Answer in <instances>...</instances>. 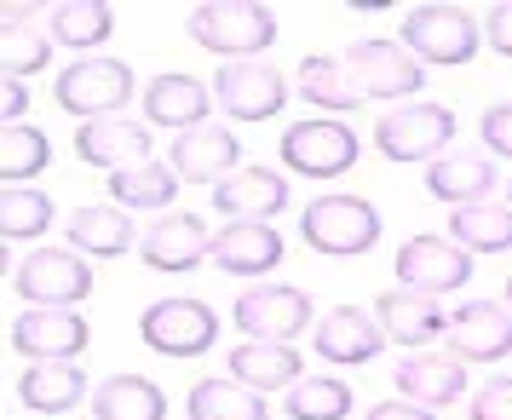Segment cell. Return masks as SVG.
Returning <instances> with one entry per match:
<instances>
[{
	"label": "cell",
	"mask_w": 512,
	"mask_h": 420,
	"mask_svg": "<svg viewBox=\"0 0 512 420\" xmlns=\"http://www.w3.org/2000/svg\"><path fill=\"white\" fill-rule=\"evenodd\" d=\"M185 29L196 47L219 52L231 64H242V58H254V52H265L277 41V18L265 6H254V0H208V6H196L185 18Z\"/></svg>",
	"instance_id": "obj_1"
},
{
	"label": "cell",
	"mask_w": 512,
	"mask_h": 420,
	"mask_svg": "<svg viewBox=\"0 0 512 420\" xmlns=\"http://www.w3.org/2000/svg\"><path fill=\"white\" fill-rule=\"evenodd\" d=\"M478 41H484V29L461 6H415L403 18V52L420 64H466Z\"/></svg>",
	"instance_id": "obj_2"
},
{
	"label": "cell",
	"mask_w": 512,
	"mask_h": 420,
	"mask_svg": "<svg viewBox=\"0 0 512 420\" xmlns=\"http://www.w3.org/2000/svg\"><path fill=\"white\" fill-rule=\"evenodd\" d=\"M300 231L317 254H369L380 242V213L363 196H317L305 208Z\"/></svg>",
	"instance_id": "obj_3"
},
{
	"label": "cell",
	"mask_w": 512,
	"mask_h": 420,
	"mask_svg": "<svg viewBox=\"0 0 512 420\" xmlns=\"http://www.w3.org/2000/svg\"><path fill=\"white\" fill-rule=\"evenodd\" d=\"M455 139V116L443 110V104H403L392 116L374 127V144H380V156H392V162H438L443 150Z\"/></svg>",
	"instance_id": "obj_4"
},
{
	"label": "cell",
	"mask_w": 512,
	"mask_h": 420,
	"mask_svg": "<svg viewBox=\"0 0 512 420\" xmlns=\"http://www.w3.org/2000/svg\"><path fill=\"white\" fill-rule=\"evenodd\" d=\"M52 93H58V104L75 110V116L104 121L133 98V70L116 64V58H81V64H70V70L52 81Z\"/></svg>",
	"instance_id": "obj_5"
},
{
	"label": "cell",
	"mask_w": 512,
	"mask_h": 420,
	"mask_svg": "<svg viewBox=\"0 0 512 420\" xmlns=\"http://www.w3.org/2000/svg\"><path fill=\"white\" fill-rule=\"evenodd\" d=\"M18 294L47 311H70L75 300L93 294V265H81L75 248H35L18 265Z\"/></svg>",
	"instance_id": "obj_6"
},
{
	"label": "cell",
	"mask_w": 512,
	"mask_h": 420,
	"mask_svg": "<svg viewBox=\"0 0 512 420\" xmlns=\"http://www.w3.org/2000/svg\"><path fill=\"white\" fill-rule=\"evenodd\" d=\"M139 334L150 351H162V357H196V351L213 346V334H219V317H213L202 300H156L150 311L139 317Z\"/></svg>",
	"instance_id": "obj_7"
},
{
	"label": "cell",
	"mask_w": 512,
	"mask_h": 420,
	"mask_svg": "<svg viewBox=\"0 0 512 420\" xmlns=\"http://www.w3.org/2000/svg\"><path fill=\"white\" fill-rule=\"evenodd\" d=\"M472 277V254H466L461 242H449V236H409L403 248H397V282L403 288H415V294H449V288H461Z\"/></svg>",
	"instance_id": "obj_8"
},
{
	"label": "cell",
	"mask_w": 512,
	"mask_h": 420,
	"mask_svg": "<svg viewBox=\"0 0 512 420\" xmlns=\"http://www.w3.org/2000/svg\"><path fill=\"white\" fill-rule=\"evenodd\" d=\"M236 328L248 340H277V346H294V334L311 323V300L300 288H282V282H265V288H248L236 300Z\"/></svg>",
	"instance_id": "obj_9"
},
{
	"label": "cell",
	"mask_w": 512,
	"mask_h": 420,
	"mask_svg": "<svg viewBox=\"0 0 512 420\" xmlns=\"http://www.w3.org/2000/svg\"><path fill=\"white\" fill-rule=\"evenodd\" d=\"M282 162H288V173L328 179V173H346L357 162V139L340 121H294L282 133Z\"/></svg>",
	"instance_id": "obj_10"
},
{
	"label": "cell",
	"mask_w": 512,
	"mask_h": 420,
	"mask_svg": "<svg viewBox=\"0 0 512 420\" xmlns=\"http://www.w3.org/2000/svg\"><path fill=\"white\" fill-rule=\"evenodd\" d=\"M443 340H449V357H472V363H501L512 351V311L495 300H472L461 305L449 328H443Z\"/></svg>",
	"instance_id": "obj_11"
},
{
	"label": "cell",
	"mask_w": 512,
	"mask_h": 420,
	"mask_svg": "<svg viewBox=\"0 0 512 420\" xmlns=\"http://www.w3.org/2000/svg\"><path fill=\"white\" fill-rule=\"evenodd\" d=\"M213 81H219L213 98H219L236 121H271L282 110V98H288V75H277L271 64H254V58L225 64Z\"/></svg>",
	"instance_id": "obj_12"
},
{
	"label": "cell",
	"mask_w": 512,
	"mask_h": 420,
	"mask_svg": "<svg viewBox=\"0 0 512 420\" xmlns=\"http://www.w3.org/2000/svg\"><path fill=\"white\" fill-rule=\"evenodd\" d=\"M346 70L357 75L363 98H409L420 81H426L420 58H409V52L392 47V41H357V47L346 52Z\"/></svg>",
	"instance_id": "obj_13"
},
{
	"label": "cell",
	"mask_w": 512,
	"mask_h": 420,
	"mask_svg": "<svg viewBox=\"0 0 512 420\" xmlns=\"http://www.w3.org/2000/svg\"><path fill=\"white\" fill-rule=\"evenodd\" d=\"M213 208L231 225H265L271 213L288 208V179L271 173V167H242L225 185H213Z\"/></svg>",
	"instance_id": "obj_14"
},
{
	"label": "cell",
	"mask_w": 512,
	"mask_h": 420,
	"mask_svg": "<svg viewBox=\"0 0 512 420\" xmlns=\"http://www.w3.org/2000/svg\"><path fill=\"white\" fill-rule=\"evenodd\" d=\"M139 254L150 271H196L213 254V236L196 213H167L150 225V236L139 242Z\"/></svg>",
	"instance_id": "obj_15"
},
{
	"label": "cell",
	"mask_w": 512,
	"mask_h": 420,
	"mask_svg": "<svg viewBox=\"0 0 512 420\" xmlns=\"http://www.w3.org/2000/svg\"><path fill=\"white\" fill-rule=\"evenodd\" d=\"M12 346L35 357V363H70L75 351L87 346V323L75 317V311H47V305H35L24 311L18 323H12Z\"/></svg>",
	"instance_id": "obj_16"
},
{
	"label": "cell",
	"mask_w": 512,
	"mask_h": 420,
	"mask_svg": "<svg viewBox=\"0 0 512 420\" xmlns=\"http://www.w3.org/2000/svg\"><path fill=\"white\" fill-rule=\"evenodd\" d=\"M75 150H81V162L121 173V167L150 162V127H144V121H121V116L87 121V127L75 133Z\"/></svg>",
	"instance_id": "obj_17"
},
{
	"label": "cell",
	"mask_w": 512,
	"mask_h": 420,
	"mask_svg": "<svg viewBox=\"0 0 512 420\" xmlns=\"http://www.w3.org/2000/svg\"><path fill=\"white\" fill-rule=\"evenodd\" d=\"M173 173L190 185H208V179H231L236 173V133L231 127H196L173 139Z\"/></svg>",
	"instance_id": "obj_18"
},
{
	"label": "cell",
	"mask_w": 512,
	"mask_h": 420,
	"mask_svg": "<svg viewBox=\"0 0 512 420\" xmlns=\"http://www.w3.org/2000/svg\"><path fill=\"white\" fill-rule=\"evenodd\" d=\"M213 265L231 277H265L271 265H282V236L271 225H225L213 236Z\"/></svg>",
	"instance_id": "obj_19"
},
{
	"label": "cell",
	"mask_w": 512,
	"mask_h": 420,
	"mask_svg": "<svg viewBox=\"0 0 512 420\" xmlns=\"http://www.w3.org/2000/svg\"><path fill=\"white\" fill-rule=\"evenodd\" d=\"M380 340H386L380 317L351 311V305L328 311L323 323H317V357H328V363H369L374 351H380Z\"/></svg>",
	"instance_id": "obj_20"
},
{
	"label": "cell",
	"mask_w": 512,
	"mask_h": 420,
	"mask_svg": "<svg viewBox=\"0 0 512 420\" xmlns=\"http://www.w3.org/2000/svg\"><path fill=\"white\" fill-rule=\"evenodd\" d=\"M397 392L409 397V403H426V409L461 403L466 363L461 357H403V363H397Z\"/></svg>",
	"instance_id": "obj_21"
},
{
	"label": "cell",
	"mask_w": 512,
	"mask_h": 420,
	"mask_svg": "<svg viewBox=\"0 0 512 420\" xmlns=\"http://www.w3.org/2000/svg\"><path fill=\"white\" fill-rule=\"evenodd\" d=\"M300 351L294 346H277V340H242L231 351V380L254 386V392H277V386H300Z\"/></svg>",
	"instance_id": "obj_22"
},
{
	"label": "cell",
	"mask_w": 512,
	"mask_h": 420,
	"mask_svg": "<svg viewBox=\"0 0 512 420\" xmlns=\"http://www.w3.org/2000/svg\"><path fill=\"white\" fill-rule=\"evenodd\" d=\"M380 328H386V340L397 346H420V340H432L449 328V317L438 311L432 294H415V288H392V294H380Z\"/></svg>",
	"instance_id": "obj_23"
},
{
	"label": "cell",
	"mask_w": 512,
	"mask_h": 420,
	"mask_svg": "<svg viewBox=\"0 0 512 420\" xmlns=\"http://www.w3.org/2000/svg\"><path fill=\"white\" fill-rule=\"evenodd\" d=\"M208 87L196 81V75H162V81H150V93H144V116L156 121V127H179V133H196L202 116H208Z\"/></svg>",
	"instance_id": "obj_24"
},
{
	"label": "cell",
	"mask_w": 512,
	"mask_h": 420,
	"mask_svg": "<svg viewBox=\"0 0 512 420\" xmlns=\"http://www.w3.org/2000/svg\"><path fill=\"white\" fill-rule=\"evenodd\" d=\"M426 190L438 196V202H455V208H472V202H489V190H495V167L484 156H438V162L426 167Z\"/></svg>",
	"instance_id": "obj_25"
},
{
	"label": "cell",
	"mask_w": 512,
	"mask_h": 420,
	"mask_svg": "<svg viewBox=\"0 0 512 420\" xmlns=\"http://www.w3.org/2000/svg\"><path fill=\"white\" fill-rule=\"evenodd\" d=\"M18 397L35 415H70L75 403L87 397V380H81L75 363H29L24 380H18Z\"/></svg>",
	"instance_id": "obj_26"
},
{
	"label": "cell",
	"mask_w": 512,
	"mask_h": 420,
	"mask_svg": "<svg viewBox=\"0 0 512 420\" xmlns=\"http://www.w3.org/2000/svg\"><path fill=\"white\" fill-rule=\"evenodd\" d=\"M93 415L98 420H162L167 397H162V386L144 380V374H110L93 392Z\"/></svg>",
	"instance_id": "obj_27"
},
{
	"label": "cell",
	"mask_w": 512,
	"mask_h": 420,
	"mask_svg": "<svg viewBox=\"0 0 512 420\" xmlns=\"http://www.w3.org/2000/svg\"><path fill=\"white\" fill-rule=\"evenodd\" d=\"M449 242H461L466 254H512V208L472 202L449 213Z\"/></svg>",
	"instance_id": "obj_28"
},
{
	"label": "cell",
	"mask_w": 512,
	"mask_h": 420,
	"mask_svg": "<svg viewBox=\"0 0 512 420\" xmlns=\"http://www.w3.org/2000/svg\"><path fill=\"white\" fill-rule=\"evenodd\" d=\"M190 420H265V397L242 380H196L190 386Z\"/></svg>",
	"instance_id": "obj_29"
},
{
	"label": "cell",
	"mask_w": 512,
	"mask_h": 420,
	"mask_svg": "<svg viewBox=\"0 0 512 420\" xmlns=\"http://www.w3.org/2000/svg\"><path fill=\"white\" fill-rule=\"evenodd\" d=\"M294 81H300V93L311 98L317 110H357V104H363V87H357V75L346 70V58H323V52H317V58L300 64Z\"/></svg>",
	"instance_id": "obj_30"
},
{
	"label": "cell",
	"mask_w": 512,
	"mask_h": 420,
	"mask_svg": "<svg viewBox=\"0 0 512 420\" xmlns=\"http://www.w3.org/2000/svg\"><path fill=\"white\" fill-rule=\"evenodd\" d=\"M52 58V29L29 24V6H6V47H0V70L6 81H24Z\"/></svg>",
	"instance_id": "obj_31"
},
{
	"label": "cell",
	"mask_w": 512,
	"mask_h": 420,
	"mask_svg": "<svg viewBox=\"0 0 512 420\" xmlns=\"http://www.w3.org/2000/svg\"><path fill=\"white\" fill-rule=\"evenodd\" d=\"M70 242L75 254H127L133 248V219L121 208H75L70 213Z\"/></svg>",
	"instance_id": "obj_32"
},
{
	"label": "cell",
	"mask_w": 512,
	"mask_h": 420,
	"mask_svg": "<svg viewBox=\"0 0 512 420\" xmlns=\"http://www.w3.org/2000/svg\"><path fill=\"white\" fill-rule=\"evenodd\" d=\"M110 190H116L121 208H167L173 202V190H179V173H173V162H139V167H121V173H110Z\"/></svg>",
	"instance_id": "obj_33"
},
{
	"label": "cell",
	"mask_w": 512,
	"mask_h": 420,
	"mask_svg": "<svg viewBox=\"0 0 512 420\" xmlns=\"http://www.w3.org/2000/svg\"><path fill=\"white\" fill-rule=\"evenodd\" d=\"M110 29H116V12L98 6V0H64V6H52V35H58V47H98Z\"/></svg>",
	"instance_id": "obj_34"
},
{
	"label": "cell",
	"mask_w": 512,
	"mask_h": 420,
	"mask_svg": "<svg viewBox=\"0 0 512 420\" xmlns=\"http://www.w3.org/2000/svg\"><path fill=\"white\" fill-rule=\"evenodd\" d=\"M288 415L294 420H346L351 415V386L346 380H300V386H288Z\"/></svg>",
	"instance_id": "obj_35"
},
{
	"label": "cell",
	"mask_w": 512,
	"mask_h": 420,
	"mask_svg": "<svg viewBox=\"0 0 512 420\" xmlns=\"http://www.w3.org/2000/svg\"><path fill=\"white\" fill-rule=\"evenodd\" d=\"M52 144L35 133V127H6V139H0V173H6V185H24V179H35L41 167H47Z\"/></svg>",
	"instance_id": "obj_36"
},
{
	"label": "cell",
	"mask_w": 512,
	"mask_h": 420,
	"mask_svg": "<svg viewBox=\"0 0 512 420\" xmlns=\"http://www.w3.org/2000/svg\"><path fill=\"white\" fill-rule=\"evenodd\" d=\"M47 225H52L47 190H35V185H6V202H0V231H6V236H41Z\"/></svg>",
	"instance_id": "obj_37"
},
{
	"label": "cell",
	"mask_w": 512,
	"mask_h": 420,
	"mask_svg": "<svg viewBox=\"0 0 512 420\" xmlns=\"http://www.w3.org/2000/svg\"><path fill=\"white\" fill-rule=\"evenodd\" d=\"M472 420H512V380H489L484 392L466 403Z\"/></svg>",
	"instance_id": "obj_38"
},
{
	"label": "cell",
	"mask_w": 512,
	"mask_h": 420,
	"mask_svg": "<svg viewBox=\"0 0 512 420\" xmlns=\"http://www.w3.org/2000/svg\"><path fill=\"white\" fill-rule=\"evenodd\" d=\"M484 144L495 150V156H512V98L484 110Z\"/></svg>",
	"instance_id": "obj_39"
},
{
	"label": "cell",
	"mask_w": 512,
	"mask_h": 420,
	"mask_svg": "<svg viewBox=\"0 0 512 420\" xmlns=\"http://www.w3.org/2000/svg\"><path fill=\"white\" fill-rule=\"evenodd\" d=\"M484 41L501 58H512V0H501V6H489V18H484Z\"/></svg>",
	"instance_id": "obj_40"
},
{
	"label": "cell",
	"mask_w": 512,
	"mask_h": 420,
	"mask_svg": "<svg viewBox=\"0 0 512 420\" xmlns=\"http://www.w3.org/2000/svg\"><path fill=\"white\" fill-rule=\"evenodd\" d=\"M363 420H432V409H420V403H380Z\"/></svg>",
	"instance_id": "obj_41"
},
{
	"label": "cell",
	"mask_w": 512,
	"mask_h": 420,
	"mask_svg": "<svg viewBox=\"0 0 512 420\" xmlns=\"http://www.w3.org/2000/svg\"><path fill=\"white\" fill-rule=\"evenodd\" d=\"M24 104H29L24 81H6V93H0V116H6V127H18V116H24Z\"/></svg>",
	"instance_id": "obj_42"
},
{
	"label": "cell",
	"mask_w": 512,
	"mask_h": 420,
	"mask_svg": "<svg viewBox=\"0 0 512 420\" xmlns=\"http://www.w3.org/2000/svg\"><path fill=\"white\" fill-rule=\"evenodd\" d=\"M507 311H512V277H507Z\"/></svg>",
	"instance_id": "obj_43"
},
{
	"label": "cell",
	"mask_w": 512,
	"mask_h": 420,
	"mask_svg": "<svg viewBox=\"0 0 512 420\" xmlns=\"http://www.w3.org/2000/svg\"><path fill=\"white\" fill-rule=\"evenodd\" d=\"M507 196H512V190H507Z\"/></svg>",
	"instance_id": "obj_44"
}]
</instances>
